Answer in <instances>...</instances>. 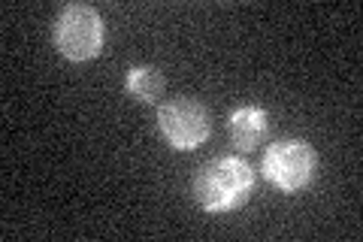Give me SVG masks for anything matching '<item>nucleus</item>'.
Listing matches in <instances>:
<instances>
[{
	"mask_svg": "<svg viewBox=\"0 0 363 242\" xmlns=\"http://www.w3.org/2000/svg\"><path fill=\"white\" fill-rule=\"evenodd\" d=\"M124 88H128V94L143 100V103H157L164 97V88H167V79L164 73L157 70V67H130L128 76H124Z\"/></svg>",
	"mask_w": 363,
	"mask_h": 242,
	"instance_id": "423d86ee",
	"label": "nucleus"
},
{
	"mask_svg": "<svg viewBox=\"0 0 363 242\" xmlns=\"http://www.w3.org/2000/svg\"><path fill=\"white\" fill-rule=\"evenodd\" d=\"M318 170V155L306 140H276L260 158V172L281 194H300L312 185Z\"/></svg>",
	"mask_w": 363,
	"mask_h": 242,
	"instance_id": "f03ea898",
	"label": "nucleus"
},
{
	"mask_svg": "<svg viewBox=\"0 0 363 242\" xmlns=\"http://www.w3.org/2000/svg\"><path fill=\"white\" fill-rule=\"evenodd\" d=\"M227 131L240 152H255L269 133V115L260 106H240L227 119Z\"/></svg>",
	"mask_w": 363,
	"mask_h": 242,
	"instance_id": "39448f33",
	"label": "nucleus"
},
{
	"mask_svg": "<svg viewBox=\"0 0 363 242\" xmlns=\"http://www.w3.org/2000/svg\"><path fill=\"white\" fill-rule=\"evenodd\" d=\"M157 131L176 152H194L212 136V112L197 97H173L157 106Z\"/></svg>",
	"mask_w": 363,
	"mask_h": 242,
	"instance_id": "20e7f679",
	"label": "nucleus"
},
{
	"mask_svg": "<svg viewBox=\"0 0 363 242\" xmlns=\"http://www.w3.org/2000/svg\"><path fill=\"white\" fill-rule=\"evenodd\" d=\"M55 49H58L67 61L82 64L94 61L104 49V18L94 6L88 4H67L52 28Z\"/></svg>",
	"mask_w": 363,
	"mask_h": 242,
	"instance_id": "7ed1b4c3",
	"label": "nucleus"
},
{
	"mask_svg": "<svg viewBox=\"0 0 363 242\" xmlns=\"http://www.w3.org/2000/svg\"><path fill=\"white\" fill-rule=\"evenodd\" d=\"M191 191L203 212H236L255 194V167L240 155H218L197 170Z\"/></svg>",
	"mask_w": 363,
	"mask_h": 242,
	"instance_id": "f257e3e1",
	"label": "nucleus"
}]
</instances>
